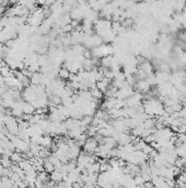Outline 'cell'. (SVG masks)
<instances>
[{
    "label": "cell",
    "mask_w": 186,
    "mask_h": 188,
    "mask_svg": "<svg viewBox=\"0 0 186 188\" xmlns=\"http://www.w3.org/2000/svg\"><path fill=\"white\" fill-rule=\"evenodd\" d=\"M58 76L60 79H67L69 77V72L68 69L66 68H61L58 70Z\"/></svg>",
    "instance_id": "obj_1"
},
{
    "label": "cell",
    "mask_w": 186,
    "mask_h": 188,
    "mask_svg": "<svg viewBox=\"0 0 186 188\" xmlns=\"http://www.w3.org/2000/svg\"><path fill=\"white\" fill-rule=\"evenodd\" d=\"M76 130H77V131H79V128H77V129H74V130H71V131H69V132H74V131H76ZM80 132H78V133H71L70 134V135H72V136H74V135H76V138H79V136H80Z\"/></svg>",
    "instance_id": "obj_2"
}]
</instances>
